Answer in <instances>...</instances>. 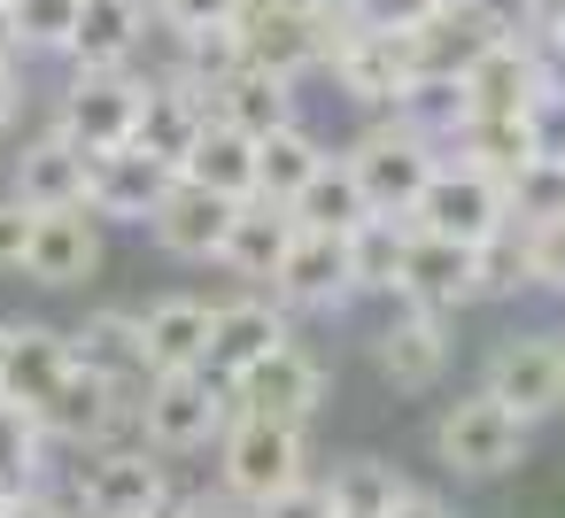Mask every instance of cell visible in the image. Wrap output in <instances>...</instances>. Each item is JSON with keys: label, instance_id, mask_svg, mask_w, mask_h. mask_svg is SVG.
<instances>
[{"label": "cell", "instance_id": "obj_1", "mask_svg": "<svg viewBox=\"0 0 565 518\" xmlns=\"http://www.w3.org/2000/svg\"><path fill=\"white\" fill-rule=\"evenodd\" d=\"M411 225L418 233H434V240H465V248H488V240H503L511 233V194H503V179H488V171H472V163H434V179H426V194L411 202Z\"/></svg>", "mask_w": 565, "mask_h": 518}, {"label": "cell", "instance_id": "obj_2", "mask_svg": "<svg viewBox=\"0 0 565 518\" xmlns=\"http://www.w3.org/2000/svg\"><path fill=\"white\" fill-rule=\"evenodd\" d=\"M511 32H519V9H503V0H441L418 32H403V55H411V78H465Z\"/></svg>", "mask_w": 565, "mask_h": 518}, {"label": "cell", "instance_id": "obj_3", "mask_svg": "<svg viewBox=\"0 0 565 518\" xmlns=\"http://www.w3.org/2000/svg\"><path fill=\"white\" fill-rule=\"evenodd\" d=\"M233 32H241V63L279 71V78H302V71L326 63L341 17L310 9V0H248V9L233 17Z\"/></svg>", "mask_w": 565, "mask_h": 518}, {"label": "cell", "instance_id": "obj_4", "mask_svg": "<svg viewBox=\"0 0 565 518\" xmlns=\"http://www.w3.org/2000/svg\"><path fill=\"white\" fill-rule=\"evenodd\" d=\"M140 425H148L156 449H210L233 425V379H217L202 364L194 371H156L148 402H140Z\"/></svg>", "mask_w": 565, "mask_h": 518}, {"label": "cell", "instance_id": "obj_5", "mask_svg": "<svg viewBox=\"0 0 565 518\" xmlns=\"http://www.w3.org/2000/svg\"><path fill=\"white\" fill-rule=\"evenodd\" d=\"M434 163H441V148H434L426 132H411L403 117H395V125H372V132L349 148V171H356L372 217H411V202L426 194Z\"/></svg>", "mask_w": 565, "mask_h": 518}, {"label": "cell", "instance_id": "obj_6", "mask_svg": "<svg viewBox=\"0 0 565 518\" xmlns=\"http://www.w3.org/2000/svg\"><path fill=\"white\" fill-rule=\"evenodd\" d=\"M140 101H148V78L132 71V63H117V71H78V86L63 94V140H78L86 155H102V148H125L132 140V125H140Z\"/></svg>", "mask_w": 565, "mask_h": 518}, {"label": "cell", "instance_id": "obj_7", "mask_svg": "<svg viewBox=\"0 0 565 518\" xmlns=\"http://www.w3.org/2000/svg\"><path fill=\"white\" fill-rule=\"evenodd\" d=\"M302 472V425H271V418H233L225 425V487L256 510L271 495H287Z\"/></svg>", "mask_w": 565, "mask_h": 518}, {"label": "cell", "instance_id": "obj_8", "mask_svg": "<svg viewBox=\"0 0 565 518\" xmlns=\"http://www.w3.org/2000/svg\"><path fill=\"white\" fill-rule=\"evenodd\" d=\"M434 449L449 472H503L526 456V418L495 395H472V402H449L441 425H434Z\"/></svg>", "mask_w": 565, "mask_h": 518}, {"label": "cell", "instance_id": "obj_9", "mask_svg": "<svg viewBox=\"0 0 565 518\" xmlns=\"http://www.w3.org/2000/svg\"><path fill=\"white\" fill-rule=\"evenodd\" d=\"M326 71H333V86H341L349 101H364V109H395V101L411 94V55H403V40H395V32H364V24H349V17H341V32H333V47H326Z\"/></svg>", "mask_w": 565, "mask_h": 518}, {"label": "cell", "instance_id": "obj_10", "mask_svg": "<svg viewBox=\"0 0 565 518\" xmlns=\"http://www.w3.org/2000/svg\"><path fill=\"white\" fill-rule=\"evenodd\" d=\"M326 402V371L302 348H271L233 379V418H271V425H310Z\"/></svg>", "mask_w": 565, "mask_h": 518}, {"label": "cell", "instance_id": "obj_11", "mask_svg": "<svg viewBox=\"0 0 565 518\" xmlns=\"http://www.w3.org/2000/svg\"><path fill=\"white\" fill-rule=\"evenodd\" d=\"M171 163H156L148 148H102V155H86V209L94 217H125V225H148L156 217V202L171 194Z\"/></svg>", "mask_w": 565, "mask_h": 518}, {"label": "cell", "instance_id": "obj_12", "mask_svg": "<svg viewBox=\"0 0 565 518\" xmlns=\"http://www.w3.org/2000/svg\"><path fill=\"white\" fill-rule=\"evenodd\" d=\"M78 503L94 518H163L171 479H163V464H148V449H109L78 472Z\"/></svg>", "mask_w": 565, "mask_h": 518}, {"label": "cell", "instance_id": "obj_13", "mask_svg": "<svg viewBox=\"0 0 565 518\" xmlns=\"http://www.w3.org/2000/svg\"><path fill=\"white\" fill-rule=\"evenodd\" d=\"M233 194H217V186H194V179H171V194L156 202V240L171 248V256H186V263H210V256H225V233H233Z\"/></svg>", "mask_w": 565, "mask_h": 518}, {"label": "cell", "instance_id": "obj_14", "mask_svg": "<svg viewBox=\"0 0 565 518\" xmlns=\"http://www.w3.org/2000/svg\"><path fill=\"white\" fill-rule=\"evenodd\" d=\"M403 302H418V310H457V302H480V248H465V240H434V233H418L411 225V256H403V287H395Z\"/></svg>", "mask_w": 565, "mask_h": 518}, {"label": "cell", "instance_id": "obj_15", "mask_svg": "<svg viewBox=\"0 0 565 518\" xmlns=\"http://www.w3.org/2000/svg\"><path fill=\"white\" fill-rule=\"evenodd\" d=\"M488 395L511 402L526 425L550 418V410H565V356H557V333H550V341H503V348L488 356Z\"/></svg>", "mask_w": 565, "mask_h": 518}, {"label": "cell", "instance_id": "obj_16", "mask_svg": "<svg viewBox=\"0 0 565 518\" xmlns=\"http://www.w3.org/2000/svg\"><path fill=\"white\" fill-rule=\"evenodd\" d=\"M457 86H465V109H472V117H526V101L542 94V47H534L526 32H511V40H495Z\"/></svg>", "mask_w": 565, "mask_h": 518}, {"label": "cell", "instance_id": "obj_17", "mask_svg": "<svg viewBox=\"0 0 565 518\" xmlns=\"http://www.w3.org/2000/svg\"><path fill=\"white\" fill-rule=\"evenodd\" d=\"M102 263V233H94V209H32V248H24V271L40 287H78L94 279Z\"/></svg>", "mask_w": 565, "mask_h": 518}, {"label": "cell", "instance_id": "obj_18", "mask_svg": "<svg viewBox=\"0 0 565 518\" xmlns=\"http://www.w3.org/2000/svg\"><path fill=\"white\" fill-rule=\"evenodd\" d=\"M271 287H279L287 302H302V310H333V302H349V294H356L349 233H310V225H295V248H287V263H279Z\"/></svg>", "mask_w": 565, "mask_h": 518}, {"label": "cell", "instance_id": "obj_19", "mask_svg": "<svg viewBox=\"0 0 565 518\" xmlns=\"http://www.w3.org/2000/svg\"><path fill=\"white\" fill-rule=\"evenodd\" d=\"M202 125H210V94H202V86H186V78H163V86H148V101H140L132 148H148L156 163H171V171H179V163L194 155Z\"/></svg>", "mask_w": 565, "mask_h": 518}, {"label": "cell", "instance_id": "obj_20", "mask_svg": "<svg viewBox=\"0 0 565 518\" xmlns=\"http://www.w3.org/2000/svg\"><path fill=\"white\" fill-rule=\"evenodd\" d=\"M210 117L233 125V132H248V140H264L271 125H295V78L256 71V63H233V71L210 86Z\"/></svg>", "mask_w": 565, "mask_h": 518}, {"label": "cell", "instance_id": "obj_21", "mask_svg": "<svg viewBox=\"0 0 565 518\" xmlns=\"http://www.w3.org/2000/svg\"><path fill=\"white\" fill-rule=\"evenodd\" d=\"M271 348H287V310H271V302H225V310L210 317V356H202V371L241 379V371L264 364Z\"/></svg>", "mask_w": 565, "mask_h": 518}, {"label": "cell", "instance_id": "obj_22", "mask_svg": "<svg viewBox=\"0 0 565 518\" xmlns=\"http://www.w3.org/2000/svg\"><path fill=\"white\" fill-rule=\"evenodd\" d=\"M71 333H47V325H9V364H0V395L40 410L63 379H71Z\"/></svg>", "mask_w": 565, "mask_h": 518}, {"label": "cell", "instance_id": "obj_23", "mask_svg": "<svg viewBox=\"0 0 565 518\" xmlns=\"http://www.w3.org/2000/svg\"><path fill=\"white\" fill-rule=\"evenodd\" d=\"M287 248H295V209L248 194V202L233 209V233H225V256H217V263H233L241 279H279Z\"/></svg>", "mask_w": 565, "mask_h": 518}, {"label": "cell", "instance_id": "obj_24", "mask_svg": "<svg viewBox=\"0 0 565 518\" xmlns=\"http://www.w3.org/2000/svg\"><path fill=\"white\" fill-rule=\"evenodd\" d=\"M71 356L86 364V371H102L109 387H148L156 371H148V333H140V317H125V310H94L78 333H71Z\"/></svg>", "mask_w": 565, "mask_h": 518}, {"label": "cell", "instance_id": "obj_25", "mask_svg": "<svg viewBox=\"0 0 565 518\" xmlns=\"http://www.w3.org/2000/svg\"><path fill=\"white\" fill-rule=\"evenodd\" d=\"M125 387H109L102 371H86V364H71V379L40 402V425H47V441H102L117 418H125V402H117Z\"/></svg>", "mask_w": 565, "mask_h": 518}, {"label": "cell", "instance_id": "obj_26", "mask_svg": "<svg viewBox=\"0 0 565 518\" xmlns=\"http://www.w3.org/2000/svg\"><path fill=\"white\" fill-rule=\"evenodd\" d=\"M140 32H148V9H140V0H78V32H71L63 55H71L78 71H117V63H132Z\"/></svg>", "mask_w": 565, "mask_h": 518}, {"label": "cell", "instance_id": "obj_27", "mask_svg": "<svg viewBox=\"0 0 565 518\" xmlns=\"http://www.w3.org/2000/svg\"><path fill=\"white\" fill-rule=\"evenodd\" d=\"M17 202L24 209H78L86 202V148L47 132L40 148L17 155Z\"/></svg>", "mask_w": 565, "mask_h": 518}, {"label": "cell", "instance_id": "obj_28", "mask_svg": "<svg viewBox=\"0 0 565 518\" xmlns=\"http://www.w3.org/2000/svg\"><path fill=\"white\" fill-rule=\"evenodd\" d=\"M441 364H449V333H441V310H403L387 333H380V371L395 379V387H434L441 379Z\"/></svg>", "mask_w": 565, "mask_h": 518}, {"label": "cell", "instance_id": "obj_29", "mask_svg": "<svg viewBox=\"0 0 565 518\" xmlns=\"http://www.w3.org/2000/svg\"><path fill=\"white\" fill-rule=\"evenodd\" d=\"M449 163H472V171H488V179H519L526 163H534V140H526V117H465L449 140Z\"/></svg>", "mask_w": 565, "mask_h": 518}, {"label": "cell", "instance_id": "obj_30", "mask_svg": "<svg viewBox=\"0 0 565 518\" xmlns=\"http://www.w3.org/2000/svg\"><path fill=\"white\" fill-rule=\"evenodd\" d=\"M287 209H295V225H310V233H356V225L372 217V202H364V186H356L349 155H341V163L326 155V163L302 179V194H295Z\"/></svg>", "mask_w": 565, "mask_h": 518}, {"label": "cell", "instance_id": "obj_31", "mask_svg": "<svg viewBox=\"0 0 565 518\" xmlns=\"http://www.w3.org/2000/svg\"><path fill=\"white\" fill-rule=\"evenodd\" d=\"M210 302H156L148 317H140V333H148V371H194L202 356H210Z\"/></svg>", "mask_w": 565, "mask_h": 518}, {"label": "cell", "instance_id": "obj_32", "mask_svg": "<svg viewBox=\"0 0 565 518\" xmlns=\"http://www.w3.org/2000/svg\"><path fill=\"white\" fill-rule=\"evenodd\" d=\"M179 179H194V186H217V194L248 202V194H256V140L210 117V125H202V140H194V155L179 163Z\"/></svg>", "mask_w": 565, "mask_h": 518}, {"label": "cell", "instance_id": "obj_33", "mask_svg": "<svg viewBox=\"0 0 565 518\" xmlns=\"http://www.w3.org/2000/svg\"><path fill=\"white\" fill-rule=\"evenodd\" d=\"M318 163H326V148H318L302 125H271V132L256 140V194H264V202H295Z\"/></svg>", "mask_w": 565, "mask_h": 518}, {"label": "cell", "instance_id": "obj_34", "mask_svg": "<svg viewBox=\"0 0 565 518\" xmlns=\"http://www.w3.org/2000/svg\"><path fill=\"white\" fill-rule=\"evenodd\" d=\"M403 256H411V217H364V225L349 233L356 294H395V287H403Z\"/></svg>", "mask_w": 565, "mask_h": 518}, {"label": "cell", "instance_id": "obj_35", "mask_svg": "<svg viewBox=\"0 0 565 518\" xmlns=\"http://www.w3.org/2000/svg\"><path fill=\"white\" fill-rule=\"evenodd\" d=\"M395 117L441 148V140H449V132L472 117V109H465V86H457V78H411V94L395 101Z\"/></svg>", "mask_w": 565, "mask_h": 518}, {"label": "cell", "instance_id": "obj_36", "mask_svg": "<svg viewBox=\"0 0 565 518\" xmlns=\"http://www.w3.org/2000/svg\"><path fill=\"white\" fill-rule=\"evenodd\" d=\"M40 449H47L40 410H24V402H9V395H0V479H9V487H24V479L40 472Z\"/></svg>", "mask_w": 565, "mask_h": 518}, {"label": "cell", "instance_id": "obj_37", "mask_svg": "<svg viewBox=\"0 0 565 518\" xmlns=\"http://www.w3.org/2000/svg\"><path fill=\"white\" fill-rule=\"evenodd\" d=\"M395 487H403V479H395L387 464H341L326 495H333V518H387Z\"/></svg>", "mask_w": 565, "mask_h": 518}, {"label": "cell", "instance_id": "obj_38", "mask_svg": "<svg viewBox=\"0 0 565 518\" xmlns=\"http://www.w3.org/2000/svg\"><path fill=\"white\" fill-rule=\"evenodd\" d=\"M9 9H17L24 55H63L71 32H78V0H9Z\"/></svg>", "mask_w": 565, "mask_h": 518}, {"label": "cell", "instance_id": "obj_39", "mask_svg": "<svg viewBox=\"0 0 565 518\" xmlns=\"http://www.w3.org/2000/svg\"><path fill=\"white\" fill-rule=\"evenodd\" d=\"M519 263H526L534 287L565 294V209H557V217H526V233H519Z\"/></svg>", "mask_w": 565, "mask_h": 518}, {"label": "cell", "instance_id": "obj_40", "mask_svg": "<svg viewBox=\"0 0 565 518\" xmlns=\"http://www.w3.org/2000/svg\"><path fill=\"white\" fill-rule=\"evenodd\" d=\"M503 194H511V217H557L565 209V163H526Z\"/></svg>", "mask_w": 565, "mask_h": 518}, {"label": "cell", "instance_id": "obj_41", "mask_svg": "<svg viewBox=\"0 0 565 518\" xmlns=\"http://www.w3.org/2000/svg\"><path fill=\"white\" fill-rule=\"evenodd\" d=\"M526 140H534V163H565V94L542 86L526 101Z\"/></svg>", "mask_w": 565, "mask_h": 518}, {"label": "cell", "instance_id": "obj_42", "mask_svg": "<svg viewBox=\"0 0 565 518\" xmlns=\"http://www.w3.org/2000/svg\"><path fill=\"white\" fill-rule=\"evenodd\" d=\"M441 9V0H349V24H364V32H418L426 17Z\"/></svg>", "mask_w": 565, "mask_h": 518}, {"label": "cell", "instance_id": "obj_43", "mask_svg": "<svg viewBox=\"0 0 565 518\" xmlns=\"http://www.w3.org/2000/svg\"><path fill=\"white\" fill-rule=\"evenodd\" d=\"M248 0H156V17L179 24V32H202V24H233Z\"/></svg>", "mask_w": 565, "mask_h": 518}, {"label": "cell", "instance_id": "obj_44", "mask_svg": "<svg viewBox=\"0 0 565 518\" xmlns=\"http://www.w3.org/2000/svg\"><path fill=\"white\" fill-rule=\"evenodd\" d=\"M256 518H333V495H326L318 479H295L287 495H271V503H256Z\"/></svg>", "mask_w": 565, "mask_h": 518}, {"label": "cell", "instance_id": "obj_45", "mask_svg": "<svg viewBox=\"0 0 565 518\" xmlns=\"http://www.w3.org/2000/svg\"><path fill=\"white\" fill-rule=\"evenodd\" d=\"M24 248H32V209L9 194L0 202V271H24Z\"/></svg>", "mask_w": 565, "mask_h": 518}, {"label": "cell", "instance_id": "obj_46", "mask_svg": "<svg viewBox=\"0 0 565 518\" xmlns=\"http://www.w3.org/2000/svg\"><path fill=\"white\" fill-rule=\"evenodd\" d=\"M387 518H449V503H434V495H418V487H395Z\"/></svg>", "mask_w": 565, "mask_h": 518}, {"label": "cell", "instance_id": "obj_47", "mask_svg": "<svg viewBox=\"0 0 565 518\" xmlns=\"http://www.w3.org/2000/svg\"><path fill=\"white\" fill-rule=\"evenodd\" d=\"M0 518H63V510H55L47 495H32V487H17V495H9V510H0Z\"/></svg>", "mask_w": 565, "mask_h": 518}, {"label": "cell", "instance_id": "obj_48", "mask_svg": "<svg viewBox=\"0 0 565 518\" xmlns=\"http://www.w3.org/2000/svg\"><path fill=\"white\" fill-rule=\"evenodd\" d=\"M557 17H565V0H519V24L526 32H550Z\"/></svg>", "mask_w": 565, "mask_h": 518}, {"label": "cell", "instance_id": "obj_49", "mask_svg": "<svg viewBox=\"0 0 565 518\" xmlns=\"http://www.w3.org/2000/svg\"><path fill=\"white\" fill-rule=\"evenodd\" d=\"M17 55H24V40H17V9L0 0V63H17Z\"/></svg>", "mask_w": 565, "mask_h": 518}, {"label": "cell", "instance_id": "obj_50", "mask_svg": "<svg viewBox=\"0 0 565 518\" xmlns=\"http://www.w3.org/2000/svg\"><path fill=\"white\" fill-rule=\"evenodd\" d=\"M17 101H24V94H17V63H0V132H9V117H17Z\"/></svg>", "mask_w": 565, "mask_h": 518}, {"label": "cell", "instance_id": "obj_51", "mask_svg": "<svg viewBox=\"0 0 565 518\" xmlns=\"http://www.w3.org/2000/svg\"><path fill=\"white\" fill-rule=\"evenodd\" d=\"M179 518H256V510H233V503H179Z\"/></svg>", "mask_w": 565, "mask_h": 518}, {"label": "cell", "instance_id": "obj_52", "mask_svg": "<svg viewBox=\"0 0 565 518\" xmlns=\"http://www.w3.org/2000/svg\"><path fill=\"white\" fill-rule=\"evenodd\" d=\"M0 364H9V325H0Z\"/></svg>", "mask_w": 565, "mask_h": 518}, {"label": "cell", "instance_id": "obj_53", "mask_svg": "<svg viewBox=\"0 0 565 518\" xmlns=\"http://www.w3.org/2000/svg\"><path fill=\"white\" fill-rule=\"evenodd\" d=\"M9 495H17V487H9V479H0V510H9Z\"/></svg>", "mask_w": 565, "mask_h": 518}, {"label": "cell", "instance_id": "obj_54", "mask_svg": "<svg viewBox=\"0 0 565 518\" xmlns=\"http://www.w3.org/2000/svg\"><path fill=\"white\" fill-rule=\"evenodd\" d=\"M550 40H565V17H557V24H550Z\"/></svg>", "mask_w": 565, "mask_h": 518}, {"label": "cell", "instance_id": "obj_55", "mask_svg": "<svg viewBox=\"0 0 565 518\" xmlns=\"http://www.w3.org/2000/svg\"><path fill=\"white\" fill-rule=\"evenodd\" d=\"M557 356H565V333H557Z\"/></svg>", "mask_w": 565, "mask_h": 518}, {"label": "cell", "instance_id": "obj_56", "mask_svg": "<svg viewBox=\"0 0 565 518\" xmlns=\"http://www.w3.org/2000/svg\"><path fill=\"white\" fill-rule=\"evenodd\" d=\"M86 518H94V510H86Z\"/></svg>", "mask_w": 565, "mask_h": 518}]
</instances>
